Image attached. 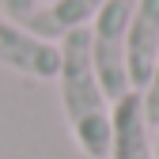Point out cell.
Masks as SVG:
<instances>
[{
	"instance_id": "1",
	"label": "cell",
	"mask_w": 159,
	"mask_h": 159,
	"mask_svg": "<svg viewBox=\"0 0 159 159\" xmlns=\"http://www.w3.org/2000/svg\"><path fill=\"white\" fill-rule=\"evenodd\" d=\"M61 65H57V95H61L65 121L72 129L76 148L87 159L110 155V98L98 87V76L91 65V34L72 30L61 42Z\"/></svg>"
},
{
	"instance_id": "2",
	"label": "cell",
	"mask_w": 159,
	"mask_h": 159,
	"mask_svg": "<svg viewBox=\"0 0 159 159\" xmlns=\"http://www.w3.org/2000/svg\"><path fill=\"white\" fill-rule=\"evenodd\" d=\"M136 0H106L91 19V65L98 76V87L110 102L125 98L129 87V68H125V30H129V15H133Z\"/></svg>"
},
{
	"instance_id": "3",
	"label": "cell",
	"mask_w": 159,
	"mask_h": 159,
	"mask_svg": "<svg viewBox=\"0 0 159 159\" xmlns=\"http://www.w3.org/2000/svg\"><path fill=\"white\" fill-rule=\"evenodd\" d=\"M57 65H61L57 42H42L23 23L0 11V68L19 72L27 80H57Z\"/></svg>"
},
{
	"instance_id": "4",
	"label": "cell",
	"mask_w": 159,
	"mask_h": 159,
	"mask_svg": "<svg viewBox=\"0 0 159 159\" xmlns=\"http://www.w3.org/2000/svg\"><path fill=\"white\" fill-rule=\"evenodd\" d=\"M155 61H159V0H136L125 30V68L133 91L148 87Z\"/></svg>"
},
{
	"instance_id": "5",
	"label": "cell",
	"mask_w": 159,
	"mask_h": 159,
	"mask_svg": "<svg viewBox=\"0 0 159 159\" xmlns=\"http://www.w3.org/2000/svg\"><path fill=\"white\" fill-rule=\"evenodd\" d=\"M106 159H155L152 129L144 121V106L136 91L110 102V155Z\"/></svg>"
},
{
	"instance_id": "6",
	"label": "cell",
	"mask_w": 159,
	"mask_h": 159,
	"mask_svg": "<svg viewBox=\"0 0 159 159\" xmlns=\"http://www.w3.org/2000/svg\"><path fill=\"white\" fill-rule=\"evenodd\" d=\"M102 4H106V0H49V4H38L23 19V27L30 34H38L42 42H61L65 34L91 27L95 11Z\"/></svg>"
},
{
	"instance_id": "7",
	"label": "cell",
	"mask_w": 159,
	"mask_h": 159,
	"mask_svg": "<svg viewBox=\"0 0 159 159\" xmlns=\"http://www.w3.org/2000/svg\"><path fill=\"white\" fill-rule=\"evenodd\" d=\"M136 95H140V106H144V121H148V129L155 133V129H159V61H155V68H152L148 87L136 91Z\"/></svg>"
},
{
	"instance_id": "8",
	"label": "cell",
	"mask_w": 159,
	"mask_h": 159,
	"mask_svg": "<svg viewBox=\"0 0 159 159\" xmlns=\"http://www.w3.org/2000/svg\"><path fill=\"white\" fill-rule=\"evenodd\" d=\"M38 4H42V0H0V11H4L8 19H15V23H23Z\"/></svg>"
},
{
	"instance_id": "9",
	"label": "cell",
	"mask_w": 159,
	"mask_h": 159,
	"mask_svg": "<svg viewBox=\"0 0 159 159\" xmlns=\"http://www.w3.org/2000/svg\"><path fill=\"white\" fill-rule=\"evenodd\" d=\"M152 148H155V159H159V129H155V140H152Z\"/></svg>"
},
{
	"instance_id": "10",
	"label": "cell",
	"mask_w": 159,
	"mask_h": 159,
	"mask_svg": "<svg viewBox=\"0 0 159 159\" xmlns=\"http://www.w3.org/2000/svg\"><path fill=\"white\" fill-rule=\"evenodd\" d=\"M42 4H49V0H42Z\"/></svg>"
}]
</instances>
